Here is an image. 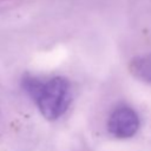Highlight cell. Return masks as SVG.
Segmentation results:
<instances>
[{"instance_id": "6da1fadb", "label": "cell", "mask_w": 151, "mask_h": 151, "mask_svg": "<svg viewBox=\"0 0 151 151\" xmlns=\"http://www.w3.org/2000/svg\"><path fill=\"white\" fill-rule=\"evenodd\" d=\"M22 87L35 101L40 113L47 120L60 118L72 101L71 84L64 77H53L46 81L34 77H25Z\"/></svg>"}, {"instance_id": "7a4b0ae2", "label": "cell", "mask_w": 151, "mask_h": 151, "mask_svg": "<svg viewBox=\"0 0 151 151\" xmlns=\"http://www.w3.org/2000/svg\"><path fill=\"white\" fill-rule=\"evenodd\" d=\"M139 129V117L138 113L127 105H120L116 107L107 122L109 132L119 139L131 138L136 134Z\"/></svg>"}, {"instance_id": "3957f363", "label": "cell", "mask_w": 151, "mask_h": 151, "mask_svg": "<svg viewBox=\"0 0 151 151\" xmlns=\"http://www.w3.org/2000/svg\"><path fill=\"white\" fill-rule=\"evenodd\" d=\"M129 68L137 79L151 84V53L133 58Z\"/></svg>"}]
</instances>
